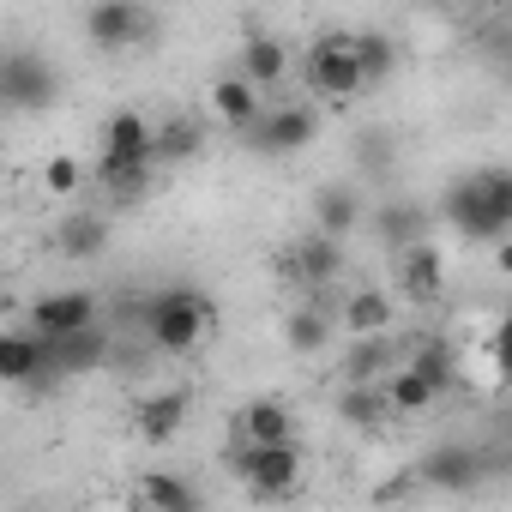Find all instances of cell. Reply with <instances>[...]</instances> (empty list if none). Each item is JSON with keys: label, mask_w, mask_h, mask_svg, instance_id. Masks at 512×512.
Returning a JSON list of instances; mask_svg holds the SVG:
<instances>
[{"label": "cell", "mask_w": 512, "mask_h": 512, "mask_svg": "<svg viewBox=\"0 0 512 512\" xmlns=\"http://www.w3.org/2000/svg\"><path fill=\"white\" fill-rule=\"evenodd\" d=\"M380 392H386V410L392 416H422V410H434L446 392L428 380V374H416L410 362H392L386 374H380Z\"/></svg>", "instance_id": "cell-20"}, {"label": "cell", "mask_w": 512, "mask_h": 512, "mask_svg": "<svg viewBox=\"0 0 512 512\" xmlns=\"http://www.w3.org/2000/svg\"><path fill=\"white\" fill-rule=\"evenodd\" d=\"M260 109H266V91H260V85H247L241 73H229V79L211 85V115H217V127H235V133H241Z\"/></svg>", "instance_id": "cell-25"}, {"label": "cell", "mask_w": 512, "mask_h": 512, "mask_svg": "<svg viewBox=\"0 0 512 512\" xmlns=\"http://www.w3.org/2000/svg\"><path fill=\"white\" fill-rule=\"evenodd\" d=\"M151 37V7L145 0H91L85 7V43L97 55H127Z\"/></svg>", "instance_id": "cell-7"}, {"label": "cell", "mask_w": 512, "mask_h": 512, "mask_svg": "<svg viewBox=\"0 0 512 512\" xmlns=\"http://www.w3.org/2000/svg\"><path fill=\"white\" fill-rule=\"evenodd\" d=\"M55 247H61V260H73V266L103 260V253H109V217L103 211H67L55 223Z\"/></svg>", "instance_id": "cell-18"}, {"label": "cell", "mask_w": 512, "mask_h": 512, "mask_svg": "<svg viewBox=\"0 0 512 512\" xmlns=\"http://www.w3.org/2000/svg\"><path fill=\"white\" fill-rule=\"evenodd\" d=\"M350 49H356L362 85H386V79L398 73V43H392V31H356Z\"/></svg>", "instance_id": "cell-31"}, {"label": "cell", "mask_w": 512, "mask_h": 512, "mask_svg": "<svg viewBox=\"0 0 512 512\" xmlns=\"http://www.w3.org/2000/svg\"><path fill=\"white\" fill-rule=\"evenodd\" d=\"M332 338H338V314H332L320 296H308L302 308H290V314H284V344H290L296 356H320Z\"/></svg>", "instance_id": "cell-19"}, {"label": "cell", "mask_w": 512, "mask_h": 512, "mask_svg": "<svg viewBox=\"0 0 512 512\" xmlns=\"http://www.w3.org/2000/svg\"><path fill=\"white\" fill-rule=\"evenodd\" d=\"M91 320H103V296H97V290H79V284L43 290V296L25 308V326H31L37 338H67V332H79V326H91Z\"/></svg>", "instance_id": "cell-8"}, {"label": "cell", "mask_w": 512, "mask_h": 512, "mask_svg": "<svg viewBox=\"0 0 512 512\" xmlns=\"http://www.w3.org/2000/svg\"><path fill=\"white\" fill-rule=\"evenodd\" d=\"M205 139H211V127L199 115H169V121L151 127V163L157 169H187V163L205 157Z\"/></svg>", "instance_id": "cell-15"}, {"label": "cell", "mask_w": 512, "mask_h": 512, "mask_svg": "<svg viewBox=\"0 0 512 512\" xmlns=\"http://www.w3.org/2000/svg\"><path fill=\"white\" fill-rule=\"evenodd\" d=\"M133 320H139V332H145V344H151L157 356H193V350L217 332V302H211L205 290L169 284V290L145 296V302L133 308Z\"/></svg>", "instance_id": "cell-2"}, {"label": "cell", "mask_w": 512, "mask_h": 512, "mask_svg": "<svg viewBox=\"0 0 512 512\" xmlns=\"http://www.w3.org/2000/svg\"><path fill=\"white\" fill-rule=\"evenodd\" d=\"M187 410H193V398H187L181 386H163V392H145V398L133 404V428H139L145 446H169V440L187 428Z\"/></svg>", "instance_id": "cell-16"}, {"label": "cell", "mask_w": 512, "mask_h": 512, "mask_svg": "<svg viewBox=\"0 0 512 512\" xmlns=\"http://www.w3.org/2000/svg\"><path fill=\"white\" fill-rule=\"evenodd\" d=\"M151 115H139V109H115V115H103V127H97V157H109V163H151Z\"/></svg>", "instance_id": "cell-14"}, {"label": "cell", "mask_w": 512, "mask_h": 512, "mask_svg": "<svg viewBox=\"0 0 512 512\" xmlns=\"http://www.w3.org/2000/svg\"><path fill=\"white\" fill-rule=\"evenodd\" d=\"M392 157H398V151H392V133H380V127L356 133V163H362L374 181H386V175H392Z\"/></svg>", "instance_id": "cell-33"}, {"label": "cell", "mask_w": 512, "mask_h": 512, "mask_svg": "<svg viewBox=\"0 0 512 512\" xmlns=\"http://www.w3.org/2000/svg\"><path fill=\"white\" fill-rule=\"evenodd\" d=\"M374 235L398 253V247H410V241L428 235V211L416 199H386V205H374Z\"/></svg>", "instance_id": "cell-28"}, {"label": "cell", "mask_w": 512, "mask_h": 512, "mask_svg": "<svg viewBox=\"0 0 512 512\" xmlns=\"http://www.w3.org/2000/svg\"><path fill=\"white\" fill-rule=\"evenodd\" d=\"M43 344H49V374H55V380L97 374V368L115 356V332H109V320H91V326H79V332H67V338H43Z\"/></svg>", "instance_id": "cell-10"}, {"label": "cell", "mask_w": 512, "mask_h": 512, "mask_svg": "<svg viewBox=\"0 0 512 512\" xmlns=\"http://www.w3.org/2000/svg\"><path fill=\"white\" fill-rule=\"evenodd\" d=\"M440 217H446V229L464 235V241H488V247L506 241V229H512V175H506L500 163L458 175V181L446 187V199H440Z\"/></svg>", "instance_id": "cell-1"}, {"label": "cell", "mask_w": 512, "mask_h": 512, "mask_svg": "<svg viewBox=\"0 0 512 512\" xmlns=\"http://www.w3.org/2000/svg\"><path fill=\"white\" fill-rule=\"evenodd\" d=\"M229 470L247 482L253 500H284V494H296L308 458H302V440H235Z\"/></svg>", "instance_id": "cell-3"}, {"label": "cell", "mask_w": 512, "mask_h": 512, "mask_svg": "<svg viewBox=\"0 0 512 512\" xmlns=\"http://www.w3.org/2000/svg\"><path fill=\"white\" fill-rule=\"evenodd\" d=\"M235 440H296V410L284 398H247L235 416Z\"/></svg>", "instance_id": "cell-23"}, {"label": "cell", "mask_w": 512, "mask_h": 512, "mask_svg": "<svg viewBox=\"0 0 512 512\" xmlns=\"http://www.w3.org/2000/svg\"><path fill=\"white\" fill-rule=\"evenodd\" d=\"M398 362H410L416 374H428L440 392H452V386L464 380V374H458V344H452V338H440V332H422V338H416Z\"/></svg>", "instance_id": "cell-24"}, {"label": "cell", "mask_w": 512, "mask_h": 512, "mask_svg": "<svg viewBox=\"0 0 512 512\" xmlns=\"http://www.w3.org/2000/svg\"><path fill=\"white\" fill-rule=\"evenodd\" d=\"M55 97H61V73H55L49 55H37V49L0 55V109H13V115H43Z\"/></svg>", "instance_id": "cell-4"}, {"label": "cell", "mask_w": 512, "mask_h": 512, "mask_svg": "<svg viewBox=\"0 0 512 512\" xmlns=\"http://www.w3.org/2000/svg\"><path fill=\"white\" fill-rule=\"evenodd\" d=\"M398 362V344H392V332H368V338H350V350H344V380H380L386 368Z\"/></svg>", "instance_id": "cell-29"}, {"label": "cell", "mask_w": 512, "mask_h": 512, "mask_svg": "<svg viewBox=\"0 0 512 512\" xmlns=\"http://www.w3.org/2000/svg\"><path fill=\"white\" fill-rule=\"evenodd\" d=\"M157 163H109V157H97V169H91V181L103 187V199L109 205H139L145 193H151V175Z\"/></svg>", "instance_id": "cell-26"}, {"label": "cell", "mask_w": 512, "mask_h": 512, "mask_svg": "<svg viewBox=\"0 0 512 512\" xmlns=\"http://www.w3.org/2000/svg\"><path fill=\"white\" fill-rule=\"evenodd\" d=\"M241 139L260 157H296V151H308L320 139V115L308 103H266L260 115L241 127Z\"/></svg>", "instance_id": "cell-5"}, {"label": "cell", "mask_w": 512, "mask_h": 512, "mask_svg": "<svg viewBox=\"0 0 512 512\" xmlns=\"http://www.w3.org/2000/svg\"><path fill=\"white\" fill-rule=\"evenodd\" d=\"M133 500L151 506V512H199L205 506V488L187 482L181 470H145L139 488H133Z\"/></svg>", "instance_id": "cell-21"}, {"label": "cell", "mask_w": 512, "mask_h": 512, "mask_svg": "<svg viewBox=\"0 0 512 512\" xmlns=\"http://www.w3.org/2000/svg\"><path fill=\"white\" fill-rule=\"evenodd\" d=\"M0 386H25V392L55 386V374H49V344H43L31 326H0Z\"/></svg>", "instance_id": "cell-11"}, {"label": "cell", "mask_w": 512, "mask_h": 512, "mask_svg": "<svg viewBox=\"0 0 512 512\" xmlns=\"http://www.w3.org/2000/svg\"><path fill=\"white\" fill-rule=\"evenodd\" d=\"M85 181H91V169H85L73 151H55V157L43 163V193H49V199H79Z\"/></svg>", "instance_id": "cell-32"}, {"label": "cell", "mask_w": 512, "mask_h": 512, "mask_svg": "<svg viewBox=\"0 0 512 512\" xmlns=\"http://www.w3.org/2000/svg\"><path fill=\"white\" fill-rule=\"evenodd\" d=\"M362 217H368V199H362V187L356 181H320L314 187V229L320 235H356L362 229Z\"/></svg>", "instance_id": "cell-17"}, {"label": "cell", "mask_w": 512, "mask_h": 512, "mask_svg": "<svg viewBox=\"0 0 512 512\" xmlns=\"http://www.w3.org/2000/svg\"><path fill=\"white\" fill-rule=\"evenodd\" d=\"M247 85H260V91H278L284 79H290V49L278 43V37H266V31H253L247 43H241V67H235Z\"/></svg>", "instance_id": "cell-22"}, {"label": "cell", "mask_w": 512, "mask_h": 512, "mask_svg": "<svg viewBox=\"0 0 512 512\" xmlns=\"http://www.w3.org/2000/svg\"><path fill=\"white\" fill-rule=\"evenodd\" d=\"M392 320H398V302H392V290H356V296L338 308V326H344L350 338L392 332Z\"/></svg>", "instance_id": "cell-27"}, {"label": "cell", "mask_w": 512, "mask_h": 512, "mask_svg": "<svg viewBox=\"0 0 512 512\" xmlns=\"http://www.w3.org/2000/svg\"><path fill=\"white\" fill-rule=\"evenodd\" d=\"M338 416H344V428H380V422L392 416L380 380H344V392H338Z\"/></svg>", "instance_id": "cell-30"}, {"label": "cell", "mask_w": 512, "mask_h": 512, "mask_svg": "<svg viewBox=\"0 0 512 512\" xmlns=\"http://www.w3.org/2000/svg\"><path fill=\"white\" fill-rule=\"evenodd\" d=\"M416 482L434 488V494H470V488L482 482V452L464 446V440H446V446H434V452L416 464Z\"/></svg>", "instance_id": "cell-13"}, {"label": "cell", "mask_w": 512, "mask_h": 512, "mask_svg": "<svg viewBox=\"0 0 512 512\" xmlns=\"http://www.w3.org/2000/svg\"><path fill=\"white\" fill-rule=\"evenodd\" d=\"M398 296L416 308V314H428V308H440V296H446V260H440V247L422 235V241H410V247H398Z\"/></svg>", "instance_id": "cell-9"}, {"label": "cell", "mask_w": 512, "mask_h": 512, "mask_svg": "<svg viewBox=\"0 0 512 512\" xmlns=\"http://www.w3.org/2000/svg\"><path fill=\"white\" fill-rule=\"evenodd\" d=\"M302 85H308L320 103H350V97L368 91V85H362V67H356V49H350L344 31H332V37H320V43L308 49V61H302Z\"/></svg>", "instance_id": "cell-6"}, {"label": "cell", "mask_w": 512, "mask_h": 512, "mask_svg": "<svg viewBox=\"0 0 512 512\" xmlns=\"http://www.w3.org/2000/svg\"><path fill=\"white\" fill-rule=\"evenodd\" d=\"M338 272H344V241H338V235L308 229V235L284 253V278H290V284H302L308 296H320Z\"/></svg>", "instance_id": "cell-12"}]
</instances>
